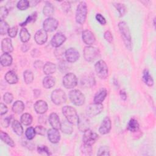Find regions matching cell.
Masks as SVG:
<instances>
[{"label": "cell", "instance_id": "cell-1", "mask_svg": "<svg viewBox=\"0 0 156 156\" xmlns=\"http://www.w3.org/2000/svg\"><path fill=\"white\" fill-rule=\"evenodd\" d=\"M118 26L126 48L131 51L132 49V37L127 23L125 21H120Z\"/></svg>", "mask_w": 156, "mask_h": 156}, {"label": "cell", "instance_id": "cell-2", "mask_svg": "<svg viewBox=\"0 0 156 156\" xmlns=\"http://www.w3.org/2000/svg\"><path fill=\"white\" fill-rule=\"evenodd\" d=\"M88 13L87 5L85 2L80 1L77 6L75 19L77 23L83 24L86 21Z\"/></svg>", "mask_w": 156, "mask_h": 156}, {"label": "cell", "instance_id": "cell-3", "mask_svg": "<svg viewBox=\"0 0 156 156\" xmlns=\"http://www.w3.org/2000/svg\"><path fill=\"white\" fill-rule=\"evenodd\" d=\"M62 113L65 117L66 119L72 124H76L78 122L79 116L76 109L69 105L64 106L62 108Z\"/></svg>", "mask_w": 156, "mask_h": 156}, {"label": "cell", "instance_id": "cell-4", "mask_svg": "<svg viewBox=\"0 0 156 156\" xmlns=\"http://www.w3.org/2000/svg\"><path fill=\"white\" fill-rule=\"evenodd\" d=\"M83 57L87 62H91L98 58L100 55V52L98 48L92 46H85L83 51Z\"/></svg>", "mask_w": 156, "mask_h": 156}, {"label": "cell", "instance_id": "cell-5", "mask_svg": "<svg viewBox=\"0 0 156 156\" xmlns=\"http://www.w3.org/2000/svg\"><path fill=\"white\" fill-rule=\"evenodd\" d=\"M69 98L71 102L76 106L82 105L85 101L84 94L79 90H73L70 91Z\"/></svg>", "mask_w": 156, "mask_h": 156}, {"label": "cell", "instance_id": "cell-6", "mask_svg": "<svg viewBox=\"0 0 156 156\" xmlns=\"http://www.w3.org/2000/svg\"><path fill=\"white\" fill-rule=\"evenodd\" d=\"M94 69L97 76L99 78L105 79L107 77L108 74V69L106 63L104 60H98L94 65Z\"/></svg>", "mask_w": 156, "mask_h": 156}, {"label": "cell", "instance_id": "cell-7", "mask_svg": "<svg viewBox=\"0 0 156 156\" xmlns=\"http://www.w3.org/2000/svg\"><path fill=\"white\" fill-rule=\"evenodd\" d=\"M51 99L54 104L59 105L66 102V96L65 91L62 89H55L52 92Z\"/></svg>", "mask_w": 156, "mask_h": 156}, {"label": "cell", "instance_id": "cell-8", "mask_svg": "<svg viewBox=\"0 0 156 156\" xmlns=\"http://www.w3.org/2000/svg\"><path fill=\"white\" fill-rule=\"evenodd\" d=\"M62 83L66 89L73 88L77 85V78L74 73H66L63 77Z\"/></svg>", "mask_w": 156, "mask_h": 156}, {"label": "cell", "instance_id": "cell-9", "mask_svg": "<svg viewBox=\"0 0 156 156\" xmlns=\"http://www.w3.org/2000/svg\"><path fill=\"white\" fill-rule=\"evenodd\" d=\"M98 138L99 135L96 132L92 131L89 129L83 132L82 141L84 144L92 146L93 144L95 143Z\"/></svg>", "mask_w": 156, "mask_h": 156}, {"label": "cell", "instance_id": "cell-10", "mask_svg": "<svg viewBox=\"0 0 156 156\" xmlns=\"http://www.w3.org/2000/svg\"><path fill=\"white\" fill-rule=\"evenodd\" d=\"M58 26V21L54 18L48 17L43 23V29L46 32H53Z\"/></svg>", "mask_w": 156, "mask_h": 156}, {"label": "cell", "instance_id": "cell-11", "mask_svg": "<svg viewBox=\"0 0 156 156\" xmlns=\"http://www.w3.org/2000/svg\"><path fill=\"white\" fill-rule=\"evenodd\" d=\"M103 110V105L102 104L93 103L87 106L86 108V113L88 116H94L101 113Z\"/></svg>", "mask_w": 156, "mask_h": 156}, {"label": "cell", "instance_id": "cell-12", "mask_svg": "<svg viewBox=\"0 0 156 156\" xmlns=\"http://www.w3.org/2000/svg\"><path fill=\"white\" fill-rule=\"evenodd\" d=\"M65 57L68 62L74 63L79 58L80 54L76 48H70L66 50Z\"/></svg>", "mask_w": 156, "mask_h": 156}, {"label": "cell", "instance_id": "cell-13", "mask_svg": "<svg viewBox=\"0 0 156 156\" xmlns=\"http://www.w3.org/2000/svg\"><path fill=\"white\" fill-rule=\"evenodd\" d=\"M66 37L61 32L56 33L51 40V45L54 48H59L66 41Z\"/></svg>", "mask_w": 156, "mask_h": 156}, {"label": "cell", "instance_id": "cell-14", "mask_svg": "<svg viewBox=\"0 0 156 156\" xmlns=\"http://www.w3.org/2000/svg\"><path fill=\"white\" fill-rule=\"evenodd\" d=\"M77 124L79 130L82 132H84L85 130L89 129L90 128V120L87 116L81 115L80 116H79Z\"/></svg>", "mask_w": 156, "mask_h": 156}, {"label": "cell", "instance_id": "cell-15", "mask_svg": "<svg viewBox=\"0 0 156 156\" xmlns=\"http://www.w3.org/2000/svg\"><path fill=\"white\" fill-rule=\"evenodd\" d=\"M112 128V122L111 120L109 117L106 116L102 120L99 128V132L101 135H105L108 133Z\"/></svg>", "mask_w": 156, "mask_h": 156}, {"label": "cell", "instance_id": "cell-16", "mask_svg": "<svg viewBox=\"0 0 156 156\" xmlns=\"http://www.w3.org/2000/svg\"><path fill=\"white\" fill-rule=\"evenodd\" d=\"M82 38L83 41L88 46H91L96 41V37L94 34L90 30H85L82 32Z\"/></svg>", "mask_w": 156, "mask_h": 156}, {"label": "cell", "instance_id": "cell-17", "mask_svg": "<svg viewBox=\"0 0 156 156\" xmlns=\"http://www.w3.org/2000/svg\"><path fill=\"white\" fill-rule=\"evenodd\" d=\"M34 40L35 42L40 45L44 44L48 40V34L43 29L37 30L34 35Z\"/></svg>", "mask_w": 156, "mask_h": 156}, {"label": "cell", "instance_id": "cell-18", "mask_svg": "<svg viewBox=\"0 0 156 156\" xmlns=\"http://www.w3.org/2000/svg\"><path fill=\"white\" fill-rule=\"evenodd\" d=\"M47 135L49 141L52 144L58 143L60 140V134L58 130L54 128L49 129L47 132Z\"/></svg>", "mask_w": 156, "mask_h": 156}, {"label": "cell", "instance_id": "cell-19", "mask_svg": "<svg viewBox=\"0 0 156 156\" xmlns=\"http://www.w3.org/2000/svg\"><path fill=\"white\" fill-rule=\"evenodd\" d=\"M34 110L40 115H43L48 110V106L46 101L43 100H38L34 104Z\"/></svg>", "mask_w": 156, "mask_h": 156}, {"label": "cell", "instance_id": "cell-20", "mask_svg": "<svg viewBox=\"0 0 156 156\" xmlns=\"http://www.w3.org/2000/svg\"><path fill=\"white\" fill-rule=\"evenodd\" d=\"M1 49L4 53L10 54L13 51L12 42L10 38H4L1 41Z\"/></svg>", "mask_w": 156, "mask_h": 156}, {"label": "cell", "instance_id": "cell-21", "mask_svg": "<svg viewBox=\"0 0 156 156\" xmlns=\"http://www.w3.org/2000/svg\"><path fill=\"white\" fill-rule=\"evenodd\" d=\"M49 122L52 128L59 130L61 126V122L60 121L59 116L55 113H51L49 116Z\"/></svg>", "mask_w": 156, "mask_h": 156}, {"label": "cell", "instance_id": "cell-22", "mask_svg": "<svg viewBox=\"0 0 156 156\" xmlns=\"http://www.w3.org/2000/svg\"><path fill=\"white\" fill-rule=\"evenodd\" d=\"M107 95V91L105 88H101L95 94L93 102L97 104H102Z\"/></svg>", "mask_w": 156, "mask_h": 156}, {"label": "cell", "instance_id": "cell-23", "mask_svg": "<svg viewBox=\"0 0 156 156\" xmlns=\"http://www.w3.org/2000/svg\"><path fill=\"white\" fill-rule=\"evenodd\" d=\"M5 80L9 84H15L18 81V77L15 72L13 71H9L5 74Z\"/></svg>", "mask_w": 156, "mask_h": 156}, {"label": "cell", "instance_id": "cell-24", "mask_svg": "<svg viewBox=\"0 0 156 156\" xmlns=\"http://www.w3.org/2000/svg\"><path fill=\"white\" fill-rule=\"evenodd\" d=\"M44 73L47 76H50L52 74H54L57 69V66L55 64L51 62H47L43 67Z\"/></svg>", "mask_w": 156, "mask_h": 156}, {"label": "cell", "instance_id": "cell-25", "mask_svg": "<svg viewBox=\"0 0 156 156\" xmlns=\"http://www.w3.org/2000/svg\"><path fill=\"white\" fill-rule=\"evenodd\" d=\"M13 58L10 54L4 53L1 55L0 63L2 66H9L12 63Z\"/></svg>", "mask_w": 156, "mask_h": 156}, {"label": "cell", "instance_id": "cell-26", "mask_svg": "<svg viewBox=\"0 0 156 156\" xmlns=\"http://www.w3.org/2000/svg\"><path fill=\"white\" fill-rule=\"evenodd\" d=\"M142 79L144 83L147 85L148 87H152L154 85V80L152 77L151 76L149 71L146 69H144L143 72V76H142Z\"/></svg>", "mask_w": 156, "mask_h": 156}, {"label": "cell", "instance_id": "cell-27", "mask_svg": "<svg viewBox=\"0 0 156 156\" xmlns=\"http://www.w3.org/2000/svg\"><path fill=\"white\" fill-rule=\"evenodd\" d=\"M0 138L1 139V140L5 143L6 144L9 145V146L13 147L15 146V143L13 141V140L11 138V137H10V136L5 132H4V131L1 130L0 132Z\"/></svg>", "mask_w": 156, "mask_h": 156}, {"label": "cell", "instance_id": "cell-28", "mask_svg": "<svg viewBox=\"0 0 156 156\" xmlns=\"http://www.w3.org/2000/svg\"><path fill=\"white\" fill-rule=\"evenodd\" d=\"M24 108L25 106L23 102L20 100H17L13 103L12 109L15 113L20 114L24 111Z\"/></svg>", "mask_w": 156, "mask_h": 156}, {"label": "cell", "instance_id": "cell-29", "mask_svg": "<svg viewBox=\"0 0 156 156\" xmlns=\"http://www.w3.org/2000/svg\"><path fill=\"white\" fill-rule=\"evenodd\" d=\"M72 124L68 122L67 120L61 122L60 130L62 132L66 134H71L73 132V128L72 127Z\"/></svg>", "mask_w": 156, "mask_h": 156}, {"label": "cell", "instance_id": "cell-30", "mask_svg": "<svg viewBox=\"0 0 156 156\" xmlns=\"http://www.w3.org/2000/svg\"><path fill=\"white\" fill-rule=\"evenodd\" d=\"M43 86L46 89L51 88L55 85V81L54 78L51 76H46L43 79Z\"/></svg>", "mask_w": 156, "mask_h": 156}, {"label": "cell", "instance_id": "cell-31", "mask_svg": "<svg viewBox=\"0 0 156 156\" xmlns=\"http://www.w3.org/2000/svg\"><path fill=\"white\" fill-rule=\"evenodd\" d=\"M21 123L18 120H13L12 122V127L13 132L19 136H21L23 133V128Z\"/></svg>", "mask_w": 156, "mask_h": 156}, {"label": "cell", "instance_id": "cell-32", "mask_svg": "<svg viewBox=\"0 0 156 156\" xmlns=\"http://www.w3.org/2000/svg\"><path fill=\"white\" fill-rule=\"evenodd\" d=\"M139 128L140 125L137 120L135 119V118H131L127 125V130L132 132H135L139 130Z\"/></svg>", "mask_w": 156, "mask_h": 156}, {"label": "cell", "instance_id": "cell-33", "mask_svg": "<svg viewBox=\"0 0 156 156\" xmlns=\"http://www.w3.org/2000/svg\"><path fill=\"white\" fill-rule=\"evenodd\" d=\"M43 14L48 17H51L54 13V7L49 2H46L45 5L43 9Z\"/></svg>", "mask_w": 156, "mask_h": 156}, {"label": "cell", "instance_id": "cell-34", "mask_svg": "<svg viewBox=\"0 0 156 156\" xmlns=\"http://www.w3.org/2000/svg\"><path fill=\"white\" fill-rule=\"evenodd\" d=\"M20 38L21 41L24 43H27L30 40V34L26 28L23 27L21 29L20 32Z\"/></svg>", "mask_w": 156, "mask_h": 156}, {"label": "cell", "instance_id": "cell-35", "mask_svg": "<svg viewBox=\"0 0 156 156\" xmlns=\"http://www.w3.org/2000/svg\"><path fill=\"white\" fill-rule=\"evenodd\" d=\"M32 116L27 113H23L20 118V122L24 126H29L32 122Z\"/></svg>", "mask_w": 156, "mask_h": 156}, {"label": "cell", "instance_id": "cell-36", "mask_svg": "<svg viewBox=\"0 0 156 156\" xmlns=\"http://www.w3.org/2000/svg\"><path fill=\"white\" fill-rule=\"evenodd\" d=\"M113 6L118 10L119 16L122 17V16H124V15L126 14V13L127 12V9H126V6L124 5V4L119 3V2H113Z\"/></svg>", "mask_w": 156, "mask_h": 156}, {"label": "cell", "instance_id": "cell-37", "mask_svg": "<svg viewBox=\"0 0 156 156\" xmlns=\"http://www.w3.org/2000/svg\"><path fill=\"white\" fill-rule=\"evenodd\" d=\"M23 78H24V80L26 84L31 83L33 82L34 79V74L30 70L27 69L23 73Z\"/></svg>", "mask_w": 156, "mask_h": 156}, {"label": "cell", "instance_id": "cell-38", "mask_svg": "<svg viewBox=\"0 0 156 156\" xmlns=\"http://www.w3.org/2000/svg\"><path fill=\"white\" fill-rule=\"evenodd\" d=\"M37 18V12H33L32 14H30L29 16H28L26 19L24 21L21 23L20 24V26H24L26 25H27L28 23H33V22H35L36 21Z\"/></svg>", "mask_w": 156, "mask_h": 156}, {"label": "cell", "instance_id": "cell-39", "mask_svg": "<svg viewBox=\"0 0 156 156\" xmlns=\"http://www.w3.org/2000/svg\"><path fill=\"white\" fill-rule=\"evenodd\" d=\"M10 27L8 23L3 20H0V34L1 35L8 34Z\"/></svg>", "mask_w": 156, "mask_h": 156}, {"label": "cell", "instance_id": "cell-40", "mask_svg": "<svg viewBox=\"0 0 156 156\" xmlns=\"http://www.w3.org/2000/svg\"><path fill=\"white\" fill-rule=\"evenodd\" d=\"M30 6V2L27 0L19 1L16 4L17 8L20 10H26Z\"/></svg>", "mask_w": 156, "mask_h": 156}, {"label": "cell", "instance_id": "cell-41", "mask_svg": "<svg viewBox=\"0 0 156 156\" xmlns=\"http://www.w3.org/2000/svg\"><path fill=\"white\" fill-rule=\"evenodd\" d=\"M35 128H34L33 127H29L28 128L26 129L25 132V135L28 140H31L34 139L35 136Z\"/></svg>", "mask_w": 156, "mask_h": 156}, {"label": "cell", "instance_id": "cell-42", "mask_svg": "<svg viewBox=\"0 0 156 156\" xmlns=\"http://www.w3.org/2000/svg\"><path fill=\"white\" fill-rule=\"evenodd\" d=\"M98 155H110V150L109 148L107 146H101L98 151L97 153Z\"/></svg>", "mask_w": 156, "mask_h": 156}, {"label": "cell", "instance_id": "cell-43", "mask_svg": "<svg viewBox=\"0 0 156 156\" xmlns=\"http://www.w3.org/2000/svg\"><path fill=\"white\" fill-rule=\"evenodd\" d=\"M84 82L82 83L84 85H86L87 87H91L93 86L95 83V79L93 76H88V77L83 79Z\"/></svg>", "mask_w": 156, "mask_h": 156}, {"label": "cell", "instance_id": "cell-44", "mask_svg": "<svg viewBox=\"0 0 156 156\" xmlns=\"http://www.w3.org/2000/svg\"><path fill=\"white\" fill-rule=\"evenodd\" d=\"M80 150H81L82 153L84 155H91V152H92L91 146L87 145L84 143L81 146Z\"/></svg>", "mask_w": 156, "mask_h": 156}, {"label": "cell", "instance_id": "cell-45", "mask_svg": "<svg viewBox=\"0 0 156 156\" xmlns=\"http://www.w3.org/2000/svg\"><path fill=\"white\" fill-rule=\"evenodd\" d=\"M37 151L40 154H45L47 155H51L49 148L46 146H38L37 147Z\"/></svg>", "mask_w": 156, "mask_h": 156}, {"label": "cell", "instance_id": "cell-46", "mask_svg": "<svg viewBox=\"0 0 156 156\" xmlns=\"http://www.w3.org/2000/svg\"><path fill=\"white\" fill-rule=\"evenodd\" d=\"M13 100V94L10 92H6L3 95V101L5 102V103L7 104H10Z\"/></svg>", "mask_w": 156, "mask_h": 156}, {"label": "cell", "instance_id": "cell-47", "mask_svg": "<svg viewBox=\"0 0 156 156\" xmlns=\"http://www.w3.org/2000/svg\"><path fill=\"white\" fill-rule=\"evenodd\" d=\"M9 10L5 6H1L0 8V20H4L8 15Z\"/></svg>", "mask_w": 156, "mask_h": 156}, {"label": "cell", "instance_id": "cell-48", "mask_svg": "<svg viewBox=\"0 0 156 156\" xmlns=\"http://www.w3.org/2000/svg\"><path fill=\"white\" fill-rule=\"evenodd\" d=\"M11 116H6L4 118H2L1 120V124L3 127L7 128L9 126L11 121Z\"/></svg>", "mask_w": 156, "mask_h": 156}, {"label": "cell", "instance_id": "cell-49", "mask_svg": "<svg viewBox=\"0 0 156 156\" xmlns=\"http://www.w3.org/2000/svg\"><path fill=\"white\" fill-rule=\"evenodd\" d=\"M35 132L37 134L41 135V136H44L46 132V129L42 126H37L35 127Z\"/></svg>", "mask_w": 156, "mask_h": 156}, {"label": "cell", "instance_id": "cell-50", "mask_svg": "<svg viewBox=\"0 0 156 156\" xmlns=\"http://www.w3.org/2000/svg\"><path fill=\"white\" fill-rule=\"evenodd\" d=\"M18 32V27L15 26L12 27H10L8 31V35L11 38H14L16 37Z\"/></svg>", "mask_w": 156, "mask_h": 156}, {"label": "cell", "instance_id": "cell-51", "mask_svg": "<svg viewBox=\"0 0 156 156\" xmlns=\"http://www.w3.org/2000/svg\"><path fill=\"white\" fill-rule=\"evenodd\" d=\"M104 38L107 42H108L110 43H111L113 41V35L111 33V32L109 30H107L104 32Z\"/></svg>", "mask_w": 156, "mask_h": 156}, {"label": "cell", "instance_id": "cell-52", "mask_svg": "<svg viewBox=\"0 0 156 156\" xmlns=\"http://www.w3.org/2000/svg\"><path fill=\"white\" fill-rule=\"evenodd\" d=\"M96 20L101 24V25H105L107 23L105 18L102 16L101 13H97L96 15Z\"/></svg>", "mask_w": 156, "mask_h": 156}, {"label": "cell", "instance_id": "cell-53", "mask_svg": "<svg viewBox=\"0 0 156 156\" xmlns=\"http://www.w3.org/2000/svg\"><path fill=\"white\" fill-rule=\"evenodd\" d=\"M61 7H62V10L64 12H68L69 11L70 9H71V4L68 1H64L61 4Z\"/></svg>", "mask_w": 156, "mask_h": 156}, {"label": "cell", "instance_id": "cell-54", "mask_svg": "<svg viewBox=\"0 0 156 156\" xmlns=\"http://www.w3.org/2000/svg\"><path fill=\"white\" fill-rule=\"evenodd\" d=\"M8 111V108L6 106V105H5L3 103H1L0 104V115L1 116H2L4 115H5Z\"/></svg>", "mask_w": 156, "mask_h": 156}, {"label": "cell", "instance_id": "cell-55", "mask_svg": "<svg viewBox=\"0 0 156 156\" xmlns=\"http://www.w3.org/2000/svg\"><path fill=\"white\" fill-rule=\"evenodd\" d=\"M44 64H43V63L40 61V60H37L34 62V66L35 67V68L38 69V68H41V67H43Z\"/></svg>", "mask_w": 156, "mask_h": 156}, {"label": "cell", "instance_id": "cell-56", "mask_svg": "<svg viewBox=\"0 0 156 156\" xmlns=\"http://www.w3.org/2000/svg\"><path fill=\"white\" fill-rule=\"evenodd\" d=\"M119 94H120V96L121 98V99L123 100V101H126L127 99V94H126V92L122 90L120 91V93H119Z\"/></svg>", "mask_w": 156, "mask_h": 156}, {"label": "cell", "instance_id": "cell-57", "mask_svg": "<svg viewBox=\"0 0 156 156\" xmlns=\"http://www.w3.org/2000/svg\"><path fill=\"white\" fill-rule=\"evenodd\" d=\"M29 47L26 43H24V44L21 47V49L23 52H26L29 49Z\"/></svg>", "mask_w": 156, "mask_h": 156}]
</instances>
